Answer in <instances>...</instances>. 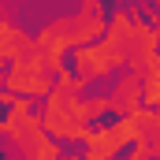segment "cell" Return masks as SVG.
Masks as SVG:
<instances>
[{
    "mask_svg": "<svg viewBox=\"0 0 160 160\" xmlns=\"http://www.w3.org/2000/svg\"><path fill=\"white\" fill-rule=\"evenodd\" d=\"M138 93H142V89H138V82H134V78H123L119 89L108 97V104H116L119 112H134V108H138Z\"/></svg>",
    "mask_w": 160,
    "mask_h": 160,
    "instance_id": "1",
    "label": "cell"
}]
</instances>
